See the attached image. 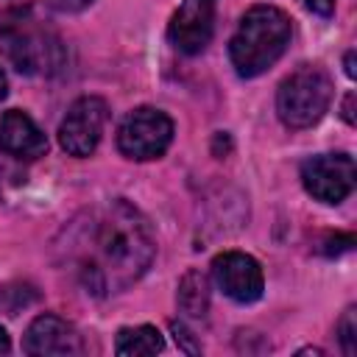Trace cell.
<instances>
[{"label":"cell","mask_w":357,"mask_h":357,"mask_svg":"<svg viewBox=\"0 0 357 357\" xmlns=\"http://www.w3.org/2000/svg\"><path fill=\"white\" fill-rule=\"evenodd\" d=\"M8 351H11V340H8L6 329L0 326V354H8Z\"/></svg>","instance_id":"20"},{"label":"cell","mask_w":357,"mask_h":357,"mask_svg":"<svg viewBox=\"0 0 357 357\" xmlns=\"http://www.w3.org/2000/svg\"><path fill=\"white\" fill-rule=\"evenodd\" d=\"M332 103V78L318 64H301L276 89V114L287 128L315 126Z\"/></svg>","instance_id":"3"},{"label":"cell","mask_w":357,"mask_h":357,"mask_svg":"<svg viewBox=\"0 0 357 357\" xmlns=\"http://www.w3.org/2000/svg\"><path fill=\"white\" fill-rule=\"evenodd\" d=\"M290 17L276 6H254L243 14L231 42L229 59L240 78H257L279 61L290 45Z\"/></svg>","instance_id":"2"},{"label":"cell","mask_w":357,"mask_h":357,"mask_svg":"<svg viewBox=\"0 0 357 357\" xmlns=\"http://www.w3.org/2000/svg\"><path fill=\"white\" fill-rule=\"evenodd\" d=\"M337 335H340V346L343 351L351 357L357 351V318H354V307H349L337 324Z\"/></svg>","instance_id":"14"},{"label":"cell","mask_w":357,"mask_h":357,"mask_svg":"<svg viewBox=\"0 0 357 357\" xmlns=\"http://www.w3.org/2000/svg\"><path fill=\"white\" fill-rule=\"evenodd\" d=\"M61 248L67 268L89 296H112L151 268L156 237L134 204L114 198L75 218Z\"/></svg>","instance_id":"1"},{"label":"cell","mask_w":357,"mask_h":357,"mask_svg":"<svg viewBox=\"0 0 357 357\" xmlns=\"http://www.w3.org/2000/svg\"><path fill=\"white\" fill-rule=\"evenodd\" d=\"M215 11L218 0H181L167 25L170 45L187 56L201 53L215 33Z\"/></svg>","instance_id":"8"},{"label":"cell","mask_w":357,"mask_h":357,"mask_svg":"<svg viewBox=\"0 0 357 357\" xmlns=\"http://www.w3.org/2000/svg\"><path fill=\"white\" fill-rule=\"evenodd\" d=\"M346 75H349V78H354V75H357V70H354V50H349V53H346Z\"/></svg>","instance_id":"19"},{"label":"cell","mask_w":357,"mask_h":357,"mask_svg":"<svg viewBox=\"0 0 357 357\" xmlns=\"http://www.w3.org/2000/svg\"><path fill=\"white\" fill-rule=\"evenodd\" d=\"M8 95V81H6V73L0 70V100Z\"/></svg>","instance_id":"21"},{"label":"cell","mask_w":357,"mask_h":357,"mask_svg":"<svg viewBox=\"0 0 357 357\" xmlns=\"http://www.w3.org/2000/svg\"><path fill=\"white\" fill-rule=\"evenodd\" d=\"M354 159L349 153H321L301 165V184L304 190L324 201V204H340L354 190Z\"/></svg>","instance_id":"6"},{"label":"cell","mask_w":357,"mask_h":357,"mask_svg":"<svg viewBox=\"0 0 357 357\" xmlns=\"http://www.w3.org/2000/svg\"><path fill=\"white\" fill-rule=\"evenodd\" d=\"M106 120H109V106L103 98L98 95L78 98L59 123V145L70 156H89L103 137Z\"/></svg>","instance_id":"5"},{"label":"cell","mask_w":357,"mask_h":357,"mask_svg":"<svg viewBox=\"0 0 357 357\" xmlns=\"http://www.w3.org/2000/svg\"><path fill=\"white\" fill-rule=\"evenodd\" d=\"M312 14H321V17H329L335 11V0H301Z\"/></svg>","instance_id":"17"},{"label":"cell","mask_w":357,"mask_h":357,"mask_svg":"<svg viewBox=\"0 0 357 357\" xmlns=\"http://www.w3.org/2000/svg\"><path fill=\"white\" fill-rule=\"evenodd\" d=\"M176 304L181 310V315L187 318H206L209 312V282L201 271H187L178 282V293H176Z\"/></svg>","instance_id":"12"},{"label":"cell","mask_w":357,"mask_h":357,"mask_svg":"<svg viewBox=\"0 0 357 357\" xmlns=\"http://www.w3.org/2000/svg\"><path fill=\"white\" fill-rule=\"evenodd\" d=\"M6 50L20 73H50L59 64V42L28 25L6 31Z\"/></svg>","instance_id":"9"},{"label":"cell","mask_w":357,"mask_h":357,"mask_svg":"<svg viewBox=\"0 0 357 357\" xmlns=\"http://www.w3.org/2000/svg\"><path fill=\"white\" fill-rule=\"evenodd\" d=\"M351 103H354V92H349L346 95V100H343V120L351 126L354 123V112H351Z\"/></svg>","instance_id":"18"},{"label":"cell","mask_w":357,"mask_h":357,"mask_svg":"<svg viewBox=\"0 0 357 357\" xmlns=\"http://www.w3.org/2000/svg\"><path fill=\"white\" fill-rule=\"evenodd\" d=\"M22 351L33 354V357H50V354L64 357V354H81L84 343L73 324H67L64 318H59L53 312H45V315L33 318V324L28 326Z\"/></svg>","instance_id":"10"},{"label":"cell","mask_w":357,"mask_h":357,"mask_svg":"<svg viewBox=\"0 0 357 357\" xmlns=\"http://www.w3.org/2000/svg\"><path fill=\"white\" fill-rule=\"evenodd\" d=\"M173 142V120L153 106L128 112L117 128V148L126 159H159Z\"/></svg>","instance_id":"4"},{"label":"cell","mask_w":357,"mask_h":357,"mask_svg":"<svg viewBox=\"0 0 357 357\" xmlns=\"http://www.w3.org/2000/svg\"><path fill=\"white\" fill-rule=\"evenodd\" d=\"M170 329H173V335H176V343H178V346H181V349H184L187 354H198V351H201V346L190 340V335H192V332H190V329H187L184 324L173 321V324H170Z\"/></svg>","instance_id":"15"},{"label":"cell","mask_w":357,"mask_h":357,"mask_svg":"<svg viewBox=\"0 0 357 357\" xmlns=\"http://www.w3.org/2000/svg\"><path fill=\"white\" fill-rule=\"evenodd\" d=\"M212 279L223 296L237 304H251L262 296V268L251 254L243 251H223L212 259Z\"/></svg>","instance_id":"7"},{"label":"cell","mask_w":357,"mask_h":357,"mask_svg":"<svg viewBox=\"0 0 357 357\" xmlns=\"http://www.w3.org/2000/svg\"><path fill=\"white\" fill-rule=\"evenodd\" d=\"M56 11H64V14H75V11H84L92 0H47Z\"/></svg>","instance_id":"16"},{"label":"cell","mask_w":357,"mask_h":357,"mask_svg":"<svg viewBox=\"0 0 357 357\" xmlns=\"http://www.w3.org/2000/svg\"><path fill=\"white\" fill-rule=\"evenodd\" d=\"M165 349V337L156 326H126L117 332V340H114V351L123 354V357H131V354H159Z\"/></svg>","instance_id":"13"},{"label":"cell","mask_w":357,"mask_h":357,"mask_svg":"<svg viewBox=\"0 0 357 357\" xmlns=\"http://www.w3.org/2000/svg\"><path fill=\"white\" fill-rule=\"evenodd\" d=\"M0 151L14 159H36L45 156L47 137L25 112L8 109L0 117Z\"/></svg>","instance_id":"11"}]
</instances>
